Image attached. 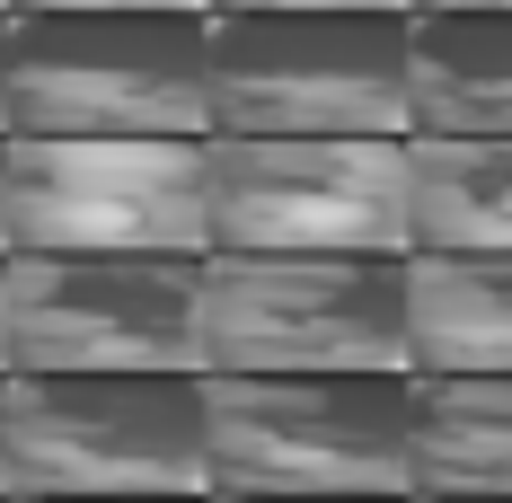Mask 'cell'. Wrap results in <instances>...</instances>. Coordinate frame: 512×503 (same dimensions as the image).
I'll use <instances>...</instances> for the list:
<instances>
[{"label": "cell", "mask_w": 512, "mask_h": 503, "mask_svg": "<svg viewBox=\"0 0 512 503\" xmlns=\"http://www.w3.org/2000/svg\"><path fill=\"white\" fill-rule=\"evenodd\" d=\"M9 133L212 142V9L9 18Z\"/></svg>", "instance_id": "1"}, {"label": "cell", "mask_w": 512, "mask_h": 503, "mask_svg": "<svg viewBox=\"0 0 512 503\" xmlns=\"http://www.w3.org/2000/svg\"><path fill=\"white\" fill-rule=\"evenodd\" d=\"M9 495H212L204 371H0Z\"/></svg>", "instance_id": "2"}, {"label": "cell", "mask_w": 512, "mask_h": 503, "mask_svg": "<svg viewBox=\"0 0 512 503\" xmlns=\"http://www.w3.org/2000/svg\"><path fill=\"white\" fill-rule=\"evenodd\" d=\"M212 495H415V371L204 380Z\"/></svg>", "instance_id": "3"}, {"label": "cell", "mask_w": 512, "mask_h": 503, "mask_svg": "<svg viewBox=\"0 0 512 503\" xmlns=\"http://www.w3.org/2000/svg\"><path fill=\"white\" fill-rule=\"evenodd\" d=\"M195 371H407V256H230L195 265Z\"/></svg>", "instance_id": "4"}, {"label": "cell", "mask_w": 512, "mask_h": 503, "mask_svg": "<svg viewBox=\"0 0 512 503\" xmlns=\"http://www.w3.org/2000/svg\"><path fill=\"white\" fill-rule=\"evenodd\" d=\"M212 133L248 142H407V9H221Z\"/></svg>", "instance_id": "5"}, {"label": "cell", "mask_w": 512, "mask_h": 503, "mask_svg": "<svg viewBox=\"0 0 512 503\" xmlns=\"http://www.w3.org/2000/svg\"><path fill=\"white\" fill-rule=\"evenodd\" d=\"M9 256H212V142L0 133Z\"/></svg>", "instance_id": "6"}, {"label": "cell", "mask_w": 512, "mask_h": 503, "mask_svg": "<svg viewBox=\"0 0 512 503\" xmlns=\"http://www.w3.org/2000/svg\"><path fill=\"white\" fill-rule=\"evenodd\" d=\"M212 248L230 256H415L407 142L212 133Z\"/></svg>", "instance_id": "7"}, {"label": "cell", "mask_w": 512, "mask_h": 503, "mask_svg": "<svg viewBox=\"0 0 512 503\" xmlns=\"http://www.w3.org/2000/svg\"><path fill=\"white\" fill-rule=\"evenodd\" d=\"M195 265L9 256V371H195Z\"/></svg>", "instance_id": "8"}, {"label": "cell", "mask_w": 512, "mask_h": 503, "mask_svg": "<svg viewBox=\"0 0 512 503\" xmlns=\"http://www.w3.org/2000/svg\"><path fill=\"white\" fill-rule=\"evenodd\" d=\"M512 142V9L407 18V142Z\"/></svg>", "instance_id": "9"}, {"label": "cell", "mask_w": 512, "mask_h": 503, "mask_svg": "<svg viewBox=\"0 0 512 503\" xmlns=\"http://www.w3.org/2000/svg\"><path fill=\"white\" fill-rule=\"evenodd\" d=\"M407 371L512 380V256H407Z\"/></svg>", "instance_id": "10"}, {"label": "cell", "mask_w": 512, "mask_h": 503, "mask_svg": "<svg viewBox=\"0 0 512 503\" xmlns=\"http://www.w3.org/2000/svg\"><path fill=\"white\" fill-rule=\"evenodd\" d=\"M415 256H512V142H407Z\"/></svg>", "instance_id": "11"}, {"label": "cell", "mask_w": 512, "mask_h": 503, "mask_svg": "<svg viewBox=\"0 0 512 503\" xmlns=\"http://www.w3.org/2000/svg\"><path fill=\"white\" fill-rule=\"evenodd\" d=\"M415 495H512V380H415Z\"/></svg>", "instance_id": "12"}, {"label": "cell", "mask_w": 512, "mask_h": 503, "mask_svg": "<svg viewBox=\"0 0 512 503\" xmlns=\"http://www.w3.org/2000/svg\"><path fill=\"white\" fill-rule=\"evenodd\" d=\"M45 9H212V0H9V18H45Z\"/></svg>", "instance_id": "13"}, {"label": "cell", "mask_w": 512, "mask_h": 503, "mask_svg": "<svg viewBox=\"0 0 512 503\" xmlns=\"http://www.w3.org/2000/svg\"><path fill=\"white\" fill-rule=\"evenodd\" d=\"M221 9H407V0H212V18Z\"/></svg>", "instance_id": "14"}, {"label": "cell", "mask_w": 512, "mask_h": 503, "mask_svg": "<svg viewBox=\"0 0 512 503\" xmlns=\"http://www.w3.org/2000/svg\"><path fill=\"white\" fill-rule=\"evenodd\" d=\"M212 503H415V495H212Z\"/></svg>", "instance_id": "15"}, {"label": "cell", "mask_w": 512, "mask_h": 503, "mask_svg": "<svg viewBox=\"0 0 512 503\" xmlns=\"http://www.w3.org/2000/svg\"><path fill=\"white\" fill-rule=\"evenodd\" d=\"M9 503H212V495H9Z\"/></svg>", "instance_id": "16"}, {"label": "cell", "mask_w": 512, "mask_h": 503, "mask_svg": "<svg viewBox=\"0 0 512 503\" xmlns=\"http://www.w3.org/2000/svg\"><path fill=\"white\" fill-rule=\"evenodd\" d=\"M0 133H9V18H0Z\"/></svg>", "instance_id": "17"}, {"label": "cell", "mask_w": 512, "mask_h": 503, "mask_svg": "<svg viewBox=\"0 0 512 503\" xmlns=\"http://www.w3.org/2000/svg\"><path fill=\"white\" fill-rule=\"evenodd\" d=\"M415 9H512V0H407V18Z\"/></svg>", "instance_id": "18"}, {"label": "cell", "mask_w": 512, "mask_h": 503, "mask_svg": "<svg viewBox=\"0 0 512 503\" xmlns=\"http://www.w3.org/2000/svg\"><path fill=\"white\" fill-rule=\"evenodd\" d=\"M0 318H9V256H0ZM0 371H9V345H0Z\"/></svg>", "instance_id": "19"}, {"label": "cell", "mask_w": 512, "mask_h": 503, "mask_svg": "<svg viewBox=\"0 0 512 503\" xmlns=\"http://www.w3.org/2000/svg\"><path fill=\"white\" fill-rule=\"evenodd\" d=\"M0 256H9V168H0Z\"/></svg>", "instance_id": "20"}, {"label": "cell", "mask_w": 512, "mask_h": 503, "mask_svg": "<svg viewBox=\"0 0 512 503\" xmlns=\"http://www.w3.org/2000/svg\"><path fill=\"white\" fill-rule=\"evenodd\" d=\"M415 503H512V495H415Z\"/></svg>", "instance_id": "21"}, {"label": "cell", "mask_w": 512, "mask_h": 503, "mask_svg": "<svg viewBox=\"0 0 512 503\" xmlns=\"http://www.w3.org/2000/svg\"><path fill=\"white\" fill-rule=\"evenodd\" d=\"M0 495H9V451H0Z\"/></svg>", "instance_id": "22"}, {"label": "cell", "mask_w": 512, "mask_h": 503, "mask_svg": "<svg viewBox=\"0 0 512 503\" xmlns=\"http://www.w3.org/2000/svg\"><path fill=\"white\" fill-rule=\"evenodd\" d=\"M0 18H9V0H0Z\"/></svg>", "instance_id": "23"}, {"label": "cell", "mask_w": 512, "mask_h": 503, "mask_svg": "<svg viewBox=\"0 0 512 503\" xmlns=\"http://www.w3.org/2000/svg\"><path fill=\"white\" fill-rule=\"evenodd\" d=\"M0 503H9V495H0Z\"/></svg>", "instance_id": "24"}]
</instances>
